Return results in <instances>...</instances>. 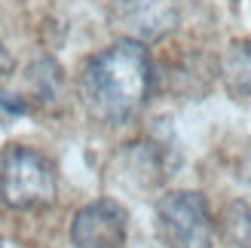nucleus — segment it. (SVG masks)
Masks as SVG:
<instances>
[{
	"mask_svg": "<svg viewBox=\"0 0 251 248\" xmlns=\"http://www.w3.org/2000/svg\"><path fill=\"white\" fill-rule=\"evenodd\" d=\"M218 68L230 95L251 98V40H230Z\"/></svg>",
	"mask_w": 251,
	"mask_h": 248,
	"instance_id": "nucleus-7",
	"label": "nucleus"
},
{
	"mask_svg": "<svg viewBox=\"0 0 251 248\" xmlns=\"http://www.w3.org/2000/svg\"><path fill=\"white\" fill-rule=\"evenodd\" d=\"M126 227L129 218L117 199H95L74 215L71 242L74 248H123Z\"/></svg>",
	"mask_w": 251,
	"mask_h": 248,
	"instance_id": "nucleus-4",
	"label": "nucleus"
},
{
	"mask_svg": "<svg viewBox=\"0 0 251 248\" xmlns=\"http://www.w3.org/2000/svg\"><path fill=\"white\" fill-rule=\"evenodd\" d=\"M150 83H153V68L144 43L126 37L86 61L80 92L86 110L98 123L126 126L147 104Z\"/></svg>",
	"mask_w": 251,
	"mask_h": 248,
	"instance_id": "nucleus-1",
	"label": "nucleus"
},
{
	"mask_svg": "<svg viewBox=\"0 0 251 248\" xmlns=\"http://www.w3.org/2000/svg\"><path fill=\"white\" fill-rule=\"evenodd\" d=\"M12 68H16V65H12V55L6 52V46L0 43V83H6L12 77Z\"/></svg>",
	"mask_w": 251,
	"mask_h": 248,
	"instance_id": "nucleus-10",
	"label": "nucleus"
},
{
	"mask_svg": "<svg viewBox=\"0 0 251 248\" xmlns=\"http://www.w3.org/2000/svg\"><path fill=\"white\" fill-rule=\"evenodd\" d=\"M28 83H31V89H34V101H40V104H49V101H55L58 92H61V68L55 65L52 58H37L31 71H28Z\"/></svg>",
	"mask_w": 251,
	"mask_h": 248,
	"instance_id": "nucleus-8",
	"label": "nucleus"
},
{
	"mask_svg": "<svg viewBox=\"0 0 251 248\" xmlns=\"http://www.w3.org/2000/svg\"><path fill=\"white\" fill-rule=\"evenodd\" d=\"M156 236L162 248H211L215 221L208 199L196 190H172L156 202Z\"/></svg>",
	"mask_w": 251,
	"mask_h": 248,
	"instance_id": "nucleus-3",
	"label": "nucleus"
},
{
	"mask_svg": "<svg viewBox=\"0 0 251 248\" xmlns=\"http://www.w3.org/2000/svg\"><path fill=\"white\" fill-rule=\"evenodd\" d=\"M58 196L55 166L31 147H9L0 159V199L16 212L52 205Z\"/></svg>",
	"mask_w": 251,
	"mask_h": 248,
	"instance_id": "nucleus-2",
	"label": "nucleus"
},
{
	"mask_svg": "<svg viewBox=\"0 0 251 248\" xmlns=\"http://www.w3.org/2000/svg\"><path fill=\"white\" fill-rule=\"evenodd\" d=\"M169 159L162 144L156 141H135V144H126L123 150L114 159V175L132 190H153L166 181L172 172H169Z\"/></svg>",
	"mask_w": 251,
	"mask_h": 248,
	"instance_id": "nucleus-6",
	"label": "nucleus"
},
{
	"mask_svg": "<svg viewBox=\"0 0 251 248\" xmlns=\"http://www.w3.org/2000/svg\"><path fill=\"white\" fill-rule=\"evenodd\" d=\"M181 22L178 0H120V25L138 43H156Z\"/></svg>",
	"mask_w": 251,
	"mask_h": 248,
	"instance_id": "nucleus-5",
	"label": "nucleus"
},
{
	"mask_svg": "<svg viewBox=\"0 0 251 248\" xmlns=\"http://www.w3.org/2000/svg\"><path fill=\"white\" fill-rule=\"evenodd\" d=\"M221 227H224V236L236 248H251V208L245 202H233L224 208Z\"/></svg>",
	"mask_w": 251,
	"mask_h": 248,
	"instance_id": "nucleus-9",
	"label": "nucleus"
}]
</instances>
